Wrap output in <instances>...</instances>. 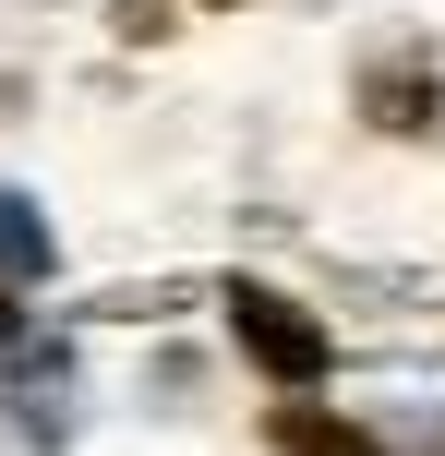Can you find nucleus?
Wrapping results in <instances>:
<instances>
[{
  "mask_svg": "<svg viewBox=\"0 0 445 456\" xmlns=\"http://www.w3.org/2000/svg\"><path fill=\"white\" fill-rule=\"evenodd\" d=\"M48 276H61V228L0 181V289H48Z\"/></svg>",
  "mask_w": 445,
  "mask_h": 456,
  "instance_id": "nucleus-5",
  "label": "nucleus"
},
{
  "mask_svg": "<svg viewBox=\"0 0 445 456\" xmlns=\"http://www.w3.org/2000/svg\"><path fill=\"white\" fill-rule=\"evenodd\" d=\"M0 420H12L37 456H61V444H72V420H85V361H72L48 324L0 337Z\"/></svg>",
  "mask_w": 445,
  "mask_h": 456,
  "instance_id": "nucleus-3",
  "label": "nucleus"
},
{
  "mask_svg": "<svg viewBox=\"0 0 445 456\" xmlns=\"http://www.w3.org/2000/svg\"><path fill=\"white\" fill-rule=\"evenodd\" d=\"M398 456H445V420H422V433H409V444H398Z\"/></svg>",
  "mask_w": 445,
  "mask_h": 456,
  "instance_id": "nucleus-6",
  "label": "nucleus"
},
{
  "mask_svg": "<svg viewBox=\"0 0 445 456\" xmlns=\"http://www.w3.org/2000/svg\"><path fill=\"white\" fill-rule=\"evenodd\" d=\"M350 109H361V133H385V144H433V133H445V37H385V48H361Z\"/></svg>",
  "mask_w": 445,
  "mask_h": 456,
  "instance_id": "nucleus-2",
  "label": "nucleus"
},
{
  "mask_svg": "<svg viewBox=\"0 0 445 456\" xmlns=\"http://www.w3.org/2000/svg\"><path fill=\"white\" fill-rule=\"evenodd\" d=\"M217 313H229V337H241V361L265 372V385H326L337 372V337H326V313H301L289 289H265V276H229L217 289Z\"/></svg>",
  "mask_w": 445,
  "mask_h": 456,
  "instance_id": "nucleus-1",
  "label": "nucleus"
},
{
  "mask_svg": "<svg viewBox=\"0 0 445 456\" xmlns=\"http://www.w3.org/2000/svg\"><path fill=\"white\" fill-rule=\"evenodd\" d=\"M193 12H229V0H193Z\"/></svg>",
  "mask_w": 445,
  "mask_h": 456,
  "instance_id": "nucleus-7",
  "label": "nucleus"
},
{
  "mask_svg": "<svg viewBox=\"0 0 445 456\" xmlns=\"http://www.w3.org/2000/svg\"><path fill=\"white\" fill-rule=\"evenodd\" d=\"M265 444L277 456H385L374 420H337V409H313V396H277V409H265Z\"/></svg>",
  "mask_w": 445,
  "mask_h": 456,
  "instance_id": "nucleus-4",
  "label": "nucleus"
}]
</instances>
